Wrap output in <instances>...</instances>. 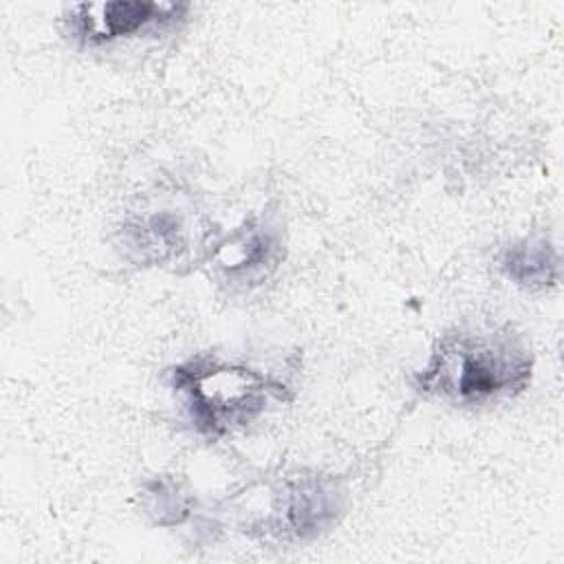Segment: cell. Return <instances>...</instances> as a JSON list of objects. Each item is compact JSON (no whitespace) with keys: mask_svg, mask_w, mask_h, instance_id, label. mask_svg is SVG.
I'll use <instances>...</instances> for the list:
<instances>
[{"mask_svg":"<svg viewBox=\"0 0 564 564\" xmlns=\"http://www.w3.org/2000/svg\"><path fill=\"white\" fill-rule=\"evenodd\" d=\"M529 377L531 357L511 333L456 330L438 341L421 386L443 399L480 405L522 390Z\"/></svg>","mask_w":564,"mask_h":564,"instance_id":"6da1fadb","label":"cell"},{"mask_svg":"<svg viewBox=\"0 0 564 564\" xmlns=\"http://www.w3.org/2000/svg\"><path fill=\"white\" fill-rule=\"evenodd\" d=\"M183 390L189 397L192 416L209 432H223L260 410L267 381L245 368H181Z\"/></svg>","mask_w":564,"mask_h":564,"instance_id":"7a4b0ae2","label":"cell"},{"mask_svg":"<svg viewBox=\"0 0 564 564\" xmlns=\"http://www.w3.org/2000/svg\"><path fill=\"white\" fill-rule=\"evenodd\" d=\"M82 26L90 40H110L119 35H130L141 26L172 18L176 4H154V2H106V4H84Z\"/></svg>","mask_w":564,"mask_h":564,"instance_id":"3957f363","label":"cell"},{"mask_svg":"<svg viewBox=\"0 0 564 564\" xmlns=\"http://www.w3.org/2000/svg\"><path fill=\"white\" fill-rule=\"evenodd\" d=\"M505 269L520 284L544 286L553 282L557 260L546 240H522L507 251Z\"/></svg>","mask_w":564,"mask_h":564,"instance_id":"277c9868","label":"cell"}]
</instances>
